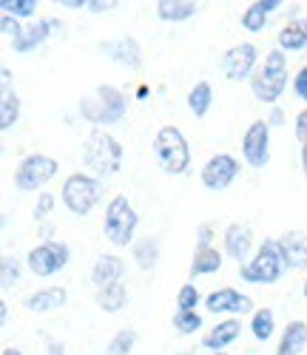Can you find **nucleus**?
Here are the masks:
<instances>
[{
	"label": "nucleus",
	"instance_id": "obj_33",
	"mask_svg": "<svg viewBox=\"0 0 307 355\" xmlns=\"http://www.w3.org/2000/svg\"><path fill=\"white\" fill-rule=\"evenodd\" d=\"M137 330H131V327H122V330H117L111 338H108V344H106V355H131L134 352V347H137Z\"/></svg>",
	"mask_w": 307,
	"mask_h": 355
},
{
	"label": "nucleus",
	"instance_id": "obj_45",
	"mask_svg": "<svg viewBox=\"0 0 307 355\" xmlns=\"http://www.w3.org/2000/svg\"><path fill=\"white\" fill-rule=\"evenodd\" d=\"M299 165H301V176L307 180V142H301L299 148Z\"/></svg>",
	"mask_w": 307,
	"mask_h": 355
},
{
	"label": "nucleus",
	"instance_id": "obj_34",
	"mask_svg": "<svg viewBox=\"0 0 307 355\" xmlns=\"http://www.w3.org/2000/svg\"><path fill=\"white\" fill-rule=\"evenodd\" d=\"M171 327H174L176 336H197V333H202V327H205V318H202L199 310H197V313H176V310H174Z\"/></svg>",
	"mask_w": 307,
	"mask_h": 355
},
{
	"label": "nucleus",
	"instance_id": "obj_10",
	"mask_svg": "<svg viewBox=\"0 0 307 355\" xmlns=\"http://www.w3.org/2000/svg\"><path fill=\"white\" fill-rule=\"evenodd\" d=\"M259 49L256 43L244 40V43H236L231 46L222 57H219V69H222V77L228 83H251V77L256 74L259 69Z\"/></svg>",
	"mask_w": 307,
	"mask_h": 355
},
{
	"label": "nucleus",
	"instance_id": "obj_7",
	"mask_svg": "<svg viewBox=\"0 0 307 355\" xmlns=\"http://www.w3.org/2000/svg\"><path fill=\"white\" fill-rule=\"evenodd\" d=\"M288 268L279 253V242L276 239H262L251 261H244L239 268V279L244 284H259V287H273L285 279Z\"/></svg>",
	"mask_w": 307,
	"mask_h": 355
},
{
	"label": "nucleus",
	"instance_id": "obj_37",
	"mask_svg": "<svg viewBox=\"0 0 307 355\" xmlns=\"http://www.w3.org/2000/svg\"><path fill=\"white\" fill-rule=\"evenodd\" d=\"M290 88H293V94H296V100L299 103H304V108H307V63L293 74V83H290Z\"/></svg>",
	"mask_w": 307,
	"mask_h": 355
},
{
	"label": "nucleus",
	"instance_id": "obj_4",
	"mask_svg": "<svg viewBox=\"0 0 307 355\" xmlns=\"http://www.w3.org/2000/svg\"><path fill=\"white\" fill-rule=\"evenodd\" d=\"M103 199H106V182L88 171L69 173L63 185H60V202H63V208L80 219H85Z\"/></svg>",
	"mask_w": 307,
	"mask_h": 355
},
{
	"label": "nucleus",
	"instance_id": "obj_51",
	"mask_svg": "<svg viewBox=\"0 0 307 355\" xmlns=\"http://www.w3.org/2000/svg\"><path fill=\"white\" fill-rule=\"evenodd\" d=\"M301 295H304V302H307V279L301 282Z\"/></svg>",
	"mask_w": 307,
	"mask_h": 355
},
{
	"label": "nucleus",
	"instance_id": "obj_13",
	"mask_svg": "<svg viewBox=\"0 0 307 355\" xmlns=\"http://www.w3.org/2000/svg\"><path fill=\"white\" fill-rule=\"evenodd\" d=\"M205 310L219 315V318H242V315H254V299L248 293H242L236 287H219V290H210L205 295Z\"/></svg>",
	"mask_w": 307,
	"mask_h": 355
},
{
	"label": "nucleus",
	"instance_id": "obj_50",
	"mask_svg": "<svg viewBox=\"0 0 307 355\" xmlns=\"http://www.w3.org/2000/svg\"><path fill=\"white\" fill-rule=\"evenodd\" d=\"M174 355H197V349H179V352H174Z\"/></svg>",
	"mask_w": 307,
	"mask_h": 355
},
{
	"label": "nucleus",
	"instance_id": "obj_26",
	"mask_svg": "<svg viewBox=\"0 0 307 355\" xmlns=\"http://www.w3.org/2000/svg\"><path fill=\"white\" fill-rule=\"evenodd\" d=\"M154 12L163 23H188L199 15V3L194 0H160V3H154Z\"/></svg>",
	"mask_w": 307,
	"mask_h": 355
},
{
	"label": "nucleus",
	"instance_id": "obj_6",
	"mask_svg": "<svg viewBox=\"0 0 307 355\" xmlns=\"http://www.w3.org/2000/svg\"><path fill=\"white\" fill-rule=\"evenodd\" d=\"M137 227H140V214L131 205L126 193H117L106 202L103 211V236L114 248H131L137 242Z\"/></svg>",
	"mask_w": 307,
	"mask_h": 355
},
{
	"label": "nucleus",
	"instance_id": "obj_11",
	"mask_svg": "<svg viewBox=\"0 0 307 355\" xmlns=\"http://www.w3.org/2000/svg\"><path fill=\"white\" fill-rule=\"evenodd\" d=\"M63 35H66V23L60 17H51V15L49 17H38V20L23 26V32L9 43V49L15 54H32L40 46H46L51 37H63Z\"/></svg>",
	"mask_w": 307,
	"mask_h": 355
},
{
	"label": "nucleus",
	"instance_id": "obj_41",
	"mask_svg": "<svg viewBox=\"0 0 307 355\" xmlns=\"http://www.w3.org/2000/svg\"><path fill=\"white\" fill-rule=\"evenodd\" d=\"M285 120H288V114H285V108H282V105H273V108L267 111V116H265V123L270 125V131H273V128H282V125H285Z\"/></svg>",
	"mask_w": 307,
	"mask_h": 355
},
{
	"label": "nucleus",
	"instance_id": "obj_19",
	"mask_svg": "<svg viewBox=\"0 0 307 355\" xmlns=\"http://www.w3.org/2000/svg\"><path fill=\"white\" fill-rule=\"evenodd\" d=\"M279 253L285 259V268L290 270H307V233L304 230H288L279 239Z\"/></svg>",
	"mask_w": 307,
	"mask_h": 355
},
{
	"label": "nucleus",
	"instance_id": "obj_3",
	"mask_svg": "<svg viewBox=\"0 0 307 355\" xmlns=\"http://www.w3.org/2000/svg\"><path fill=\"white\" fill-rule=\"evenodd\" d=\"M293 83L290 77V63H288V54L282 49H270L265 54V60L259 63L256 74L251 77V94L265 103V105H279V100L285 97L288 92V85Z\"/></svg>",
	"mask_w": 307,
	"mask_h": 355
},
{
	"label": "nucleus",
	"instance_id": "obj_27",
	"mask_svg": "<svg viewBox=\"0 0 307 355\" xmlns=\"http://www.w3.org/2000/svg\"><path fill=\"white\" fill-rule=\"evenodd\" d=\"M94 302H97V307H100L103 313H108V315L122 313V310L128 307V287H126V282H117V284H108V287L97 290Z\"/></svg>",
	"mask_w": 307,
	"mask_h": 355
},
{
	"label": "nucleus",
	"instance_id": "obj_22",
	"mask_svg": "<svg viewBox=\"0 0 307 355\" xmlns=\"http://www.w3.org/2000/svg\"><path fill=\"white\" fill-rule=\"evenodd\" d=\"M304 349H307V321L293 318L282 327L273 355H304Z\"/></svg>",
	"mask_w": 307,
	"mask_h": 355
},
{
	"label": "nucleus",
	"instance_id": "obj_18",
	"mask_svg": "<svg viewBox=\"0 0 307 355\" xmlns=\"http://www.w3.org/2000/svg\"><path fill=\"white\" fill-rule=\"evenodd\" d=\"M242 336V318H219L213 327L202 333L199 347L205 352H228L231 344H236Z\"/></svg>",
	"mask_w": 307,
	"mask_h": 355
},
{
	"label": "nucleus",
	"instance_id": "obj_44",
	"mask_svg": "<svg viewBox=\"0 0 307 355\" xmlns=\"http://www.w3.org/2000/svg\"><path fill=\"white\" fill-rule=\"evenodd\" d=\"M57 6H63V9H72V12H77V9H88V0H60Z\"/></svg>",
	"mask_w": 307,
	"mask_h": 355
},
{
	"label": "nucleus",
	"instance_id": "obj_15",
	"mask_svg": "<svg viewBox=\"0 0 307 355\" xmlns=\"http://www.w3.org/2000/svg\"><path fill=\"white\" fill-rule=\"evenodd\" d=\"M242 159L248 168L270 165V125L265 120H254L242 134Z\"/></svg>",
	"mask_w": 307,
	"mask_h": 355
},
{
	"label": "nucleus",
	"instance_id": "obj_48",
	"mask_svg": "<svg viewBox=\"0 0 307 355\" xmlns=\"http://www.w3.org/2000/svg\"><path fill=\"white\" fill-rule=\"evenodd\" d=\"M0 355H26L20 347H3V349H0Z\"/></svg>",
	"mask_w": 307,
	"mask_h": 355
},
{
	"label": "nucleus",
	"instance_id": "obj_30",
	"mask_svg": "<svg viewBox=\"0 0 307 355\" xmlns=\"http://www.w3.org/2000/svg\"><path fill=\"white\" fill-rule=\"evenodd\" d=\"M248 330L256 344H267L276 336V313L273 307H256V313L248 321Z\"/></svg>",
	"mask_w": 307,
	"mask_h": 355
},
{
	"label": "nucleus",
	"instance_id": "obj_38",
	"mask_svg": "<svg viewBox=\"0 0 307 355\" xmlns=\"http://www.w3.org/2000/svg\"><path fill=\"white\" fill-rule=\"evenodd\" d=\"M23 26H26V23H20V20L12 17V15H0V35L9 37V43L23 32Z\"/></svg>",
	"mask_w": 307,
	"mask_h": 355
},
{
	"label": "nucleus",
	"instance_id": "obj_1",
	"mask_svg": "<svg viewBox=\"0 0 307 355\" xmlns=\"http://www.w3.org/2000/svg\"><path fill=\"white\" fill-rule=\"evenodd\" d=\"M128 94L122 92L119 85L114 83H100L94 88V94H88V97H80L77 103V111L80 116L88 123V125H94V128H114L119 125L122 120H126V114H128Z\"/></svg>",
	"mask_w": 307,
	"mask_h": 355
},
{
	"label": "nucleus",
	"instance_id": "obj_28",
	"mask_svg": "<svg viewBox=\"0 0 307 355\" xmlns=\"http://www.w3.org/2000/svg\"><path fill=\"white\" fill-rule=\"evenodd\" d=\"M20 111H23V105H20V97H17V92L12 85H3L0 88V131H12L17 123H20Z\"/></svg>",
	"mask_w": 307,
	"mask_h": 355
},
{
	"label": "nucleus",
	"instance_id": "obj_47",
	"mask_svg": "<svg viewBox=\"0 0 307 355\" xmlns=\"http://www.w3.org/2000/svg\"><path fill=\"white\" fill-rule=\"evenodd\" d=\"M0 80H3V85H12V69L9 66L0 69Z\"/></svg>",
	"mask_w": 307,
	"mask_h": 355
},
{
	"label": "nucleus",
	"instance_id": "obj_42",
	"mask_svg": "<svg viewBox=\"0 0 307 355\" xmlns=\"http://www.w3.org/2000/svg\"><path fill=\"white\" fill-rule=\"evenodd\" d=\"M293 134L299 142H307V108H301L296 114V120H293Z\"/></svg>",
	"mask_w": 307,
	"mask_h": 355
},
{
	"label": "nucleus",
	"instance_id": "obj_20",
	"mask_svg": "<svg viewBox=\"0 0 307 355\" xmlns=\"http://www.w3.org/2000/svg\"><path fill=\"white\" fill-rule=\"evenodd\" d=\"M122 276H126V261H122L119 256H114V253L97 256L94 264H91V270H88V279H91V284H94V290L117 284V282H122Z\"/></svg>",
	"mask_w": 307,
	"mask_h": 355
},
{
	"label": "nucleus",
	"instance_id": "obj_14",
	"mask_svg": "<svg viewBox=\"0 0 307 355\" xmlns=\"http://www.w3.org/2000/svg\"><path fill=\"white\" fill-rule=\"evenodd\" d=\"M97 51L111 60L114 66L119 69H128V71H140L142 69V46L134 35H117V37H108V40H100L97 43Z\"/></svg>",
	"mask_w": 307,
	"mask_h": 355
},
{
	"label": "nucleus",
	"instance_id": "obj_43",
	"mask_svg": "<svg viewBox=\"0 0 307 355\" xmlns=\"http://www.w3.org/2000/svg\"><path fill=\"white\" fill-rule=\"evenodd\" d=\"M117 3H108V0H88V9L85 12H91V15H106V12H111Z\"/></svg>",
	"mask_w": 307,
	"mask_h": 355
},
{
	"label": "nucleus",
	"instance_id": "obj_12",
	"mask_svg": "<svg viewBox=\"0 0 307 355\" xmlns=\"http://www.w3.org/2000/svg\"><path fill=\"white\" fill-rule=\"evenodd\" d=\"M239 173H242L239 157H233V154H228V151H219V154L208 157V162L202 165L199 182H202V188L210 191V193H222V191H228V188L239 180Z\"/></svg>",
	"mask_w": 307,
	"mask_h": 355
},
{
	"label": "nucleus",
	"instance_id": "obj_2",
	"mask_svg": "<svg viewBox=\"0 0 307 355\" xmlns=\"http://www.w3.org/2000/svg\"><path fill=\"white\" fill-rule=\"evenodd\" d=\"M83 165L88 173L100 176V180H111L122 171V162H126V148L122 142L111 134V131H103V128H91L88 137L83 139Z\"/></svg>",
	"mask_w": 307,
	"mask_h": 355
},
{
	"label": "nucleus",
	"instance_id": "obj_35",
	"mask_svg": "<svg viewBox=\"0 0 307 355\" xmlns=\"http://www.w3.org/2000/svg\"><path fill=\"white\" fill-rule=\"evenodd\" d=\"M20 273H23V264L15 259V256H3V261H0V279H3V287H15L20 284Z\"/></svg>",
	"mask_w": 307,
	"mask_h": 355
},
{
	"label": "nucleus",
	"instance_id": "obj_36",
	"mask_svg": "<svg viewBox=\"0 0 307 355\" xmlns=\"http://www.w3.org/2000/svg\"><path fill=\"white\" fill-rule=\"evenodd\" d=\"M54 208H57V196H54V193H49V191L38 193V202H35V222H38V225L49 222L51 214H54Z\"/></svg>",
	"mask_w": 307,
	"mask_h": 355
},
{
	"label": "nucleus",
	"instance_id": "obj_21",
	"mask_svg": "<svg viewBox=\"0 0 307 355\" xmlns=\"http://www.w3.org/2000/svg\"><path fill=\"white\" fill-rule=\"evenodd\" d=\"M282 6H285L282 0H254L251 6H244L239 23H242V28H244L248 35H259V32H265L267 23H270V17L279 12Z\"/></svg>",
	"mask_w": 307,
	"mask_h": 355
},
{
	"label": "nucleus",
	"instance_id": "obj_46",
	"mask_svg": "<svg viewBox=\"0 0 307 355\" xmlns=\"http://www.w3.org/2000/svg\"><path fill=\"white\" fill-rule=\"evenodd\" d=\"M0 324H3V327L9 324V302L6 299H0Z\"/></svg>",
	"mask_w": 307,
	"mask_h": 355
},
{
	"label": "nucleus",
	"instance_id": "obj_17",
	"mask_svg": "<svg viewBox=\"0 0 307 355\" xmlns=\"http://www.w3.org/2000/svg\"><path fill=\"white\" fill-rule=\"evenodd\" d=\"M69 304V290L63 284H46L35 293H28L23 299V310L35 313V315H46V313H57Z\"/></svg>",
	"mask_w": 307,
	"mask_h": 355
},
{
	"label": "nucleus",
	"instance_id": "obj_29",
	"mask_svg": "<svg viewBox=\"0 0 307 355\" xmlns=\"http://www.w3.org/2000/svg\"><path fill=\"white\" fill-rule=\"evenodd\" d=\"M185 103H188V111L197 116V120H205V116L210 114V108H213V85L208 80H197L191 85Z\"/></svg>",
	"mask_w": 307,
	"mask_h": 355
},
{
	"label": "nucleus",
	"instance_id": "obj_39",
	"mask_svg": "<svg viewBox=\"0 0 307 355\" xmlns=\"http://www.w3.org/2000/svg\"><path fill=\"white\" fill-rule=\"evenodd\" d=\"M213 239H217V230H213V225L202 222L197 227V248H213Z\"/></svg>",
	"mask_w": 307,
	"mask_h": 355
},
{
	"label": "nucleus",
	"instance_id": "obj_9",
	"mask_svg": "<svg viewBox=\"0 0 307 355\" xmlns=\"http://www.w3.org/2000/svg\"><path fill=\"white\" fill-rule=\"evenodd\" d=\"M72 261V245L63 239H51V242H40L26 253V268L38 279H51L57 273H63Z\"/></svg>",
	"mask_w": 307,
	"mask_h": 355
},
{
	"label": "nucleus",
	"instance_id": "obj_52",
	"mask_svg": "<svg viewBox=\"0 0 307 355\" xmlns=\"http://www.w3.org/2000/svg\"><path fill=\"white\" fill-rule=\"evenodd\" d=\"M205 355H228V352H205Z\"/></svg>",
	"mask_w": 307,
	"mask_h": 355
},
{
	"label": "nucleus",
	"instance_id": "obj_5",
	"mask_svg": "<svg viewBox=\"0 0 307 355\" xmlns=\"http://www.w3.org/2000/svg\"><path fill=\"white\" fill-rule=\"evenodd\" d=\"M151 154L157 168L168 176H182L191 171V145L176 125H163L151 139Z\"/></svg>",
	"mask_w": 307,
	"mask_h": 355
},
{
	"label": "nucleus",
	"instance_id": "obj_40",
	"mask_svg": "<svg viewBox=\"0 0 307 355\" xmlns=\"http://www.w3.org/2000/svg\"><path fill=\"white\" fill-rule=\"evenodd\" d=\"M40 338L46 341V349H43V355H66V344L60 341V338H54L51 333L40 330Z\"/></svg>",
	"mask_w": 307,
	"mask_h": 355
},
{
	"label": "nucleus",
	"instance_id": "obj_16",
	"mask_svg": "<svg viewBox=\"0 0 307 355\" xmlns=\"http://www.w3.org/2000/svg\"><path fill=\"white\" fill-rule=\"evenodd\" d=\"M256 242H254V230L242 222H231L225 230H222V253L225 259H233L239 268L244 261H251V256L256 253Z\"/></svg>",
	"mask_w": 307,
	"mask_h": 355
},
{
	"label": "nucleus",
	"instance_id": "obj_23",
	"mask_svg": "<svg viewBox=\"0 0 307 355\" xmlns=\"http://www.w3.org/2000/svg\"><path fill=\"white\" fill-rule=\"evenodd\" d=\"M225 264V253L213 248H194V259L188 268V279H202V276H217Z\"/></svg>",
	"mask_w": 307,
	"mask_h": 355
},
{
	"label": "nucleus",
	"instance_id": "obj_49",
	"mask_svg": "<svg viewBox=\"0 0 307 355\" xmlns=\"http://www.w3.org/2000/svg\"><path fill=\"white\" fill-rule=\"evenodd\" d=\"M137 100H148V85H140L137 88Z\"/></svg>",
	"mask_w": 307,
	"mask_h": 355
},
{
	"label": "nucleus",
	"instance_id": "obj_32",
	"mask_svg": "<svg viewBox=\"0 0 307 355\" xmlns=\"http://www.w3.org/2000/svg\"><path fill=\"white\" fill-rule=\"evenodd\" d=\"M38 0H0V15H12L20 23H32L38 20Z\"/></svg>",
	"mask_w": 307,
	"mask_h": 355
},
{
	"label": "nucleus",
	"instance_id": "obj_31",
	"mask_svg": "<svg viewBox=\"0 0 307 355\" xmlns=\"http://www.w3.org/2000/svg\"><path fill=\"white\" fill-rule=\"evenodd\" d=\"M176 313H197L199 307H205V295L197 287V282H185L176 290V299H174Z\"/></svg>",
	"mask_w": 307,
	"mask_h": 355
},
{
	"label": "nucleus",
	"instance_id": "obj_24",
	"mask_svg": "<svg viewBox=\"0 0 307 355\" xmlns=\"http://www.w3.org/2000/svg\"><path fill=\"white\" fill-rule=\"evenodd\" d=\"M276 49H282L285 54L307 51V17H290L276 35Z\"/></svg>",
	"mask_w": 307,
	"mask_h": 355
},
{
	"label": "nucleus",
	"instance_id": "obj_25",
	"mask_svg": "<svg viewBox=\"0 0 307 355\" xmlns=\"http://www.w3.org/2000/svg\"><path fill=\"white\" fill-rule=\"evenodd\" d=\"M160 256H163V245H160L157 236H140V239L131 245V259L142 273H151L157 268Z\"/></svg>",
	"mask_w": 307,
	"mask_h": 355
},
{
	"label": "nucleus",
	"instance_id": "obj_8",
	"mask_svg": "<svg viewBox=\"0 0 307 355\" xmlns=\"http://www.w3.org/2000/svg\"><path fill=\"white\" fill-rule=\"evenodd\" d=\"M57 173H60V162L54 157L40 154V151H32V154H26L17 162V168L12 173V182H15V188L20 193H32V191L43 193V188L54 180Z\"/></svg>",
	"mask_w": 307,
	"mask_h": 355
}]
</instances>
